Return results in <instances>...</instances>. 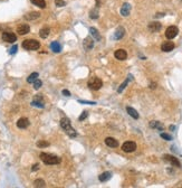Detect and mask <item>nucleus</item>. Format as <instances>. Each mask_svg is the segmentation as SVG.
Segmentation results:
<instances>
[{
    "label": "nucleus",
    "instance_id": "obj_1",
    "mask_svg": "<svg viewBox=\"0 0 182 188\" xmlns=\"http://www.w3.org/2000/svg\"><path fill=\"white\" fill-rule=\"evenodd\" d=\"M39 157L43 160V162L46 163V165H57V163L60 162V158L55 156V155H49V153L43 152V153H40Z\"/></svg>",
    "mask_w": 182,
    "mask_h": 188
},
{
    "label": "nucleus",
    "instance_id": "obj_2",
    "mask_svg": "<svg viewBox=\"0 0 182 188\" xmlns=\"http://www.w3.org/2000/svg\"><path fill=\"white\" fill-rule=\"evenodd\" d=\"M60 127L65 130V132L69 137H72V138H75L77 133H76V131L74 130V128L72 127V124H70V121L68 120L67 118H63L62 120H60Z\"/></svg>",
    "mask_w": 182,
    "mask_h": 188
},
{
    "label": "nucleus",
    "instance_id": "obj_3",
    "mask_svg": "<svg viewBox=\"0 0 182 188\" xmlns=\"http://www.w3.org/2000/svg\"><path fill=\"white\" fill-rule=\"evenodd\" d=\"M40 47V43L36 39H26L23 41V48L27 51H37Z\"/></svg>",
    "mask_w": 182,
    "mask_h": 188
},
{
    "label": "nucleus",
    "instance_id": "obj_4",
    "mask_svg": "<svg viewBox=\"0 0 182 188\" xmlns=\"http://www.w3.org/2000/svg\"><path fill=\"white\" fill-rule=\"evenodd\" d=\"M88 86H90V89H92V90L97 91V90H100L103 86V82H102L101 79H98V77H93L88 82Z\"/></svg>",
    "mask_w": 182,
    "mask_h": 188
},
{
    "label": "nucleus",
    "instance_id": "obj_5",
    "mask_svg": "<svg viewBox=\"0 0 182 188\" xmlns=\"http://www.w3.org/2000/svg\"><path fill=\"white\" fill-rule=\"evenodd\" d=\"M179 33V29L177 26H170L167 30H165V37L168 39H173Z\"/></svg>",
    "mask_w": 182,
    "mask_h": 188
},
{
    "label": "nucleus",
    "instance_id": "obj_6",
    "mask_svg": "<svg viewBox=\"0 0 182 188\" xmlns=\"http://www.w3.org/2000/svg\"><path fill=\"white\" fill-rule=\"evenodd\" d=\"M135 149H136V143L133 141H126L122 146V150L124 152H133L135 151Z\"/></svg>",
    "mask_w": 182,
    "mask_h": 188
},
{
    "label": "nucleus",
    "instance_id": "obj_7",
    "mask_svg": "<svg viewBox=\"0 0 182 188\" xmlns=\"http://www.w3.org/2000/svg\"><path fill=\"white\" fill-rule=\"evenodd\" d=\"M163 159L165 161H168L170 162L172 166H174V167H178V168H180L181 167V163H180V161L178 160V158H175V157H173V156H170V155H164L163 156Z\"/></svg>",
    "mask_w": 182,
    "mask_h": 188
},
{
    "label": "nucleus",
    "instance_id": "obj_8",
    "mask_svg": "<svg viewBox=\"0 0 182 188\" xmlns=\"http://www.w3.org/2000/svg\"><path fill=\"white\" fill-rule=\"evenodd\" d=\"M31 105L33 107H45V103H44V100H43V96L41 95H36L34 97V100L31 101Z\"/></svg>",
    "mask_w": 182,
    "mask_h": 188
},
{
    "label": "nucleus",
    "instance_id": "obj_9",
    "mask_svg": "<svg viewBox=\"0 0 182 188\" xmlns=\"http://www.w3.org/2000/svg\"><path fill=\"white\" fill-rule=\"evenodd\" d=\"M2 39L3 41H7V43H15L17 40V36L13 34V33H3L2 34Z\"/></svg>",
    "mask_w": 182,
    "mask_h": 188
},
{
    "label": "nucleus",
    "instance_id": "obj_10",
    "mask_svg": "<svg viewBox=\"0 0 182 188\" xmlns=\"http://www.w3.org/2000/svg\"><path fill=\"white\" fill-rule=\"evenodd\" d=\"M29 124H30V122L27 118H21L17 121V127L19 129H26V128H28Z\"/></svg>",
    "mask_w": 182,
    "mask_h": 188
},
{
    "label": "nucleus",
    "instance_id": "obj_11",
    "mask_svg": "<svg viewBox=\"0 0 182 188\" xmlns=\"http://www.w3.org/2000/svg\"><path fill=\"white\" fill-rule=\"evenodd\" d=\"M173 48H174V44H173L172 41H165V43H163L162 46H161V49H162L163 52H165V53L173 51Z\"/></svg>",
    "mask_w": 182,
    "mask_h": 188
},
{
    "label": "nucleus",
    "instance_id": "obj_12",
    "mask_svg": "<svg viewBox=\"0 0 182 188\" xmlns=\"http://www.w3.org/2000/svg\"><path fill=\"white\" fill-rule=\"evenodd\" d=\"M29 31H30V27L28 26L27 24H23V25H20V26L17 28V33L19 35H26Z\"/></svg>",
    "mask_w": 182,
    "mask_h": 188
},
{
    "label": "nucleus",
    "instance_id": "obj_13",
    "mask_svg": "<svg viewBox=\"0 0 182 188\" xmlns=\"http://www.w3.org/2000/svg\"><path fill=\"white\" fill-rule=\"evenodd\" d=\"M114 56L116 57L117 59H120V61H124L128 57V53L124 49H117L116 52L114 53Z\"/></svg>",
    "mask_w": 182,
    "mask_h": 188
},
{
    "label": "nucleus",
    "instance_id": "obj_14",
    "mask_svg": "<svg viewBox=\"0 0 182 188\" xmlns=\"http://www.w3.org/2000/svg\"><path fill=\"white\" fill-rule=\"evenodd\" d=\"M83 45H84V48H85L86 51H91L92 48H93V46H94V40L92 39L91 37H86V38L84 39Z\"/></svg>",
    "mask_w": 182,
    "mask_h": 188
},
{
    "label": "nucleus",
    "instance_id": "obj_15",
    "mask_svg": "<svg viewBox=\"0 0 182 188\" xmlns=\"http://www.w3.org/2000/svg\"><path fill=\"white\" fill-rule=\"evenodd\" d=\"M125 35V29L123 27H118L116 30H115V34H114V38L115 39H122Z\"/></svg>",
    "mask_w": 182,
    "mask_h": 188
},
{
    "label": "nucleus",
    "instance_id": "obj_16",
    "mask_svg": "<svg viewBox=\"0 0 182 188\" xmlns=\"http://www.w3.org/2000/svg\"><path fill=\"white\" fill-rule=\"evenodd\" d=\"M131 11V5L130 3H124L121 8V15L124 16V17H128L130 15Z\"/></svg>",
    "mask_w": 182,
    "mask_h": 188
},
{
    "label": "nucleus",
    "instance_id": "obj_17",
    "mask_svg": "<svg viewBox=\"0 0 182 188\" xmlns=\"http://www.w3.org/2000/svg\"><path fill=\"white\" fill-rule=\"evenodd\" d=\"M105 143L111 148H116L117 146H118V142H117L116 139L111 138V137H108V138H106V139H105Z\"/></svg>",
    "mask_w": 182,
    "mask_h": 188
},
{
    "label": "nucleus",
    "instance_id": "obj_18",
    "mask_svg": "<svg viewBox=\"0 0 182 188\" xmlns=\"http://www.w3.org/2000/svg\"><path fill=\"white\" fill-rule=\"evenodd\" d=\"M39 16H40V13H37V11H33V13H29L25 15V19L26 20H34V19H37L39 18Z\"/></svg>",
    "mask_w": 182,
    "mask_h": 188
},
{
    "label": "nucleus",
    "instance_id": "obj_19",
    "mask_svg": "<svg viewBox=\"0 0 182 188\" xmlns=\"http://www.w3.org/2000/svg\"><path fill=\"white\" fill-rule=\"evenodd\" d=\"M111 177H112V174H111L110 171H105V173H103V174L100 175L98 179H100V181L104 183V181H107L108 179H111Z\"/></svg>",
    "mask_w": 182,
    "mask_h": 188
},
{
    "label": "nucleus",
    "instance_id": "obj_20",
    "mask_svg": "<svg viewBox=\"0 0 182 188\" xmlns=\"http://www.w3.org/2000/svg\"><path fill=\"white\" fill-rule=\"evenodd\" d=\"M149 29L153 33L159 31L161 29V24L160 23H151V24H149Z\"/></svg>",
    "mask_w": 182,
    "mask_h": 188
},
{
    "label": "nucleus",
    "instance_id": "obj_21",
    "mask_svg": "<svg viewBox=\"0 0 182 188\" xmlns=\"http://www.w3.org/2000/svg\"><path fill=\"white\" fill-rule=\"evenodd\" d=\"M126 111H128V113L130 114L133 119H139V113H137V111H136V110H134L133 107H126Z\"/></svg>",
    "mask_w": 182,
    "mask_h": 188
},
{
    "label": "nucleus",
    "instance_id": "obj_22",
    "mask_svg": "<svg viewBox=\"0 0 182 188\" xmlns=\"http://www.w3.org/2000/svg\"><path fill=\"white\" fill-rule=\"evenodd\" d=\"M50 48H52V51L54 53H59L62 51V47H60L59 43H57V41H52L50 44Z\"/></svg>",
    "mask_w": 182,
    "mask_h": 188
},
{
    "label": "nucleus",
    "instance_id": "obj_23",
    "mask_svg": "<svg viewBox=\"0 0 182 188\" xmlns=\"http://www.w3.org/2000/svg\"><path fill=\"white\" fill-rule=\"evenodd\" d=\"M90 33H91V35L95 38V39L97 40H101V35L98 34V30L96 29V28H94V27H92V28H90Z\"/></svg>",
    "mask_w": 182,
    "mask_h": 188
},
{
    "label": "nucleus",
    "instance_id": "obj_24",
    "mask_svg": "<svg viewBox=\"0 0 182 188\" xmlns=\"http://www.w3.org/2000/svg\"><path fill=\"white\" fill-rule=\"evenodd\" d=\"M49 33H50L49 28L45 27V28H41V29H40V31H39V36H40L41 38H47L48 35H49Z\"/></svg>",
    "mask_w": 182,
    "mask_h": 188
},
{
    "label": "nucleus",
    "instance_id": "obj_25",
    "mask_svg": "<svg viewBox=\"0 0 182 188\" xmlns=\"http://www.w3.org/2000/svg\"><path fill=\"white\" fill-rule=\"evenodd\" d=\"M35 6H37L39 8H41V9H44V8H46V2H45V0H30Z\"/></svg>",
    "mask_w": 182,
    "mask_h": 188
},
{
    "label": "nucleus",
    "instance_id": "obj_26",
    "mask_svg": "<svg viewBox=\"0 0 182 188\" xmlns=\"http://www.w3.org/2000/svg\"><path fill=\"white\" fill-rule=\"evenodd\" d=\"M130 80H132V75H131V74L129 75L128 80L124 81V82H123V84H121V86L118 87V90H117V92H118V93H121V92H122V91H123V90L126 87V85H128V83H129V81H130Z\"/></svg>",
    "mask_w": 182,
    "mask_h": 188
},
{
    "label": "nucleus",
    "instance_id": "obj_27",
    "mask_svg": "<svg viewBox=\"0 0 182 188\" xmlns=\"http://www.w3.org/2000/svg\"><path fill=\"white\" fill-rule=\"evenodd\" d=\"M150 127H151V128H156V129H159V130H162V129H163V125H162L160 122H157V121H151Z\"/></svg>",
    "mask_w": 182,
    "mask_h": 188
},
{
    "label": "nucleus",
    "instance_id": "obj_28",
    "mask_svg": "<svg viewBox=\"0 0 182 188\" xmlns=\"http://www.w3.org/2000/svg\"><path fill=\"white\" fill-rule=\"evenodd\" d=\"M37 79H38V73H31V74L28 76L27 82H28V83H33V82H35Z\"/></svg>",
    "mask_w": 182,
    "mask_h": 188
},
{
    "label": "nucleus",
    "instance_id": "obj_29",
    "mask_svg": "<svg viewBox=\"0 0 182 188\" xmlns=\"http://www.w3.org/2000/svg\"><path fill=\"white\" fill-rule=\"evenodd\" d=\"M34 185H35V187H45L46 184H45V181L43 179H36Z\"/></svg>",
    "mask_w": 182,
    "mask_h": 188
},
{
    "label": "nucleus",
    "instance_id": "obj_30",
    "mask_svg": "<svg viewBox=\"0 0 182 188\" xmlns=\"http://www.w3.org/2000/svg\"><path fill=\"white\" fill-rule=\"evenodd\" d=\"M49 146V142H47V141H38L37 142V147L39 148H45V147H48Z\"/></svg>",
    "mask_w": 182,
    "mask_h": 188
},
{
    "label": "nucleus",
    "instance_id": "obj_31",
    "mask_svg": "<svg viewBox=\"0 0 182 188\" xmlns=\"http://www.w3.org/2000/svg\"><path fill=\"white\" fill-rule=\"evenodd\" d=\"M41 85H43V83H41V81L38 80V79L34 82V89H35V90H38V89H40V87H41Z\"/></svg>",
    "mask_w": 182,
    "mask_h": 188
},
{
    "label": "nucleus",
    "instance_id": "obj_32",
    "mask_svg": "<svg viewBox=\"0 0 182 188\" xmlns=\"http://www.w3.org/2000/svg\"><path fill=\"white\" fill-rule=\"evenodd\" d=\"M55 3H56L57 7H64L66 5V2L64 0H55Z\"/></svg>",
    "mask_w": 182,
    "mask_h": 188
},
{
    "label": "nucleus",
    "instance_id": "obj_33",
    "mask_svg": "<svg viewBox=\"0 0 182 188\" xmlns=\"http://www.w3.org/2000/svg\"><path fill=\"white\" fill-rule=\"evenodd\" d=\"M92 19H97L98 18V15H97V10H92L91 15H90Z\"/></svg>",
    "mask_w": 182,
    "mask_h": 188
},
{
    "label": "nucleus",
    "instance_id": "obj_34",
    "mask_svg": "<svg viewBox=\"0 0 182 188\" xmlns=\"http://www.w3.org/2000/svg\"><path fill=\"white\" fill-rule=\"evenodd\" d=\"M161 138H163V139H165V140H168V141L172 140V137L168 133H161Z\"/></svg>",
    "mask_w": 182,
    "mask_h": 188
},
{
    "label": "nucleus",
    "instance_id": "obj_35",
    "mask_svg": "<svg viewBox=\"0 0 182 188\" xmlns=\"http://www.w3.org/2000/svg\"><path fill=\"white\" fill-rule=\"evenodd\" d=\"M87 115H88V113H87V112H86V111H84V112H83V113H82V115H80V117H79V119H78V120H79V121H83V120H85V119H86V118H87Z\"/></svg>",
    "mask_w": 182,
    "mask_h": 188
},
{
    "label": "nucleus",
    "instance_id": "obj_36",
    "mask_svg": "<svg viewBox=\"0 0 182 188\" xmlns=\"http://www.w3.org/2000/svg\"><path fill=\"white\" fill-rule=\"evenodd\" d=\"M78 102H79V103H83V104H96L95 102H90V101H83V100H79Z\"/></svg>",
    "mask_w": 182,
    "mask_h": 188
},
{
    "label": "nucleus",
    "instance_id": "obj_37",
    "mask_svg": "<svg viewBox=\"0 0 182 188\" xmlns=\"http://www.w3.org/2000/svg\"><path fill=\"white\" fill-rule=\"evenodd\" d=\"M17 49H18V46H17V45H15L13 48L9 51V53H10V54H15L16 52H17Z\"/></svg>",
    "mask_w": 182,
    "mask_h": 188
},
{
    "label": "nucleus",
    "instance_id": "obj_38",
    "mask_svg": "<svg viewBox=\"0 0 182 188\" xmlns=\"http://www.w3.org/2000/svg\"><path fill=\"white\" fill-rule=\"evenodd\" d=\"M38 169H39V165H38V163H35V165L31 167V170H33V171H36V170H38Z\"/></svg>",
    "mask_w": 182,
    "mask_h": 188
},
{
    "label": "nucleus",
    "instance_id": "obj_39",
    "mask_svg": "<svg viewBox=\"0 0 182 188\" xmlns=\"http://www.w3.org/2000/svg\"><path fill=\"white\" fill-rule=\"evenodd\" d=\"M63 94H64L65 96H70V93H69L68 90H63Z\"/></svg>",
    "mask_w": 182,
    "mask_h": 188
},
{
    "label": "nucleus",
    "instance_id": "obj_40",
    "mask_svg": "<svg viewBox=\"0 0 182 188\" xmlns=\"http://www.w3.org/2000/svg\"><path fill=\"white\" fill-rule=\"evenodd\" d=\"M163 16H164V13H156V18H157V17H163Z\"/></svg>",
    "mask_w": 182,
    "mask_h": 188
},
{
    "label": "nucleus",
    "instance_id": "obj_41",
    "mask_svg": "<svg viewBox=\"0 0 182 188\" xmlns=\"http://www.w3.org/2000/svg\"><path fill=\"white\" fill-rule=\"evenodd\" d=\"M150 87H151V89H155V83L151 84V85H150Z\"/></svg>",
    "mask_w": 182,
    "mask_h": 188
}]
</instances>
